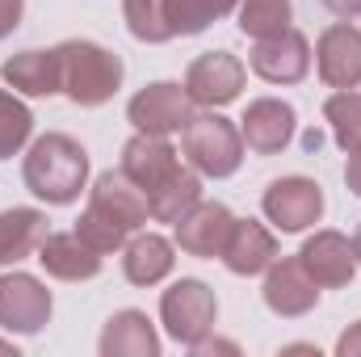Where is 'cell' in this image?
Returning a JSON list of instances; mask_svg holds the SVG:
<instances>
[{
	"label": "cell",
	"mask_w": 361,
	"mask_h": 357,
	"mask_svg": "<svg viewBox=\"0 0 361 357\" xmlns=\"http://www.w3.org/2000/svg\"><path fill=\"white\" fill-rule=\"evenodd\" d=\"M147 219H152L147 193L126 177L122 169H118V173L109 169V173H101V177L92 181L89 206H85V214L76 219V236L105 257V253H122V244H126L135 231H143Z\"/></svg>",
	"instance_id": "obj_1"
},
{
	"label": "cell",
	"mask_w": 361,
	"mask_h": 357,
	"mask_svg": "<svg viewBox=\"0 0 361 357\" xmlns=\"http://www.w3.org/2000/svg\"><path fill=\"white\" fill-rule=\"evenodd\" d=\"M25 189L47 202V206H72L80 198V189L89 185V152L72 139V135H42L30 143L25 164H21Z\"/></svg>",
	"instance_id": "obj_2"
},
{
	"label": "cell",
	"mask_w": 361,
	"mask_h": 357,
	"mask_svg": "<svg viewBox=\"0 0 361 357\" xmlns=\"http://www.w3.org/2000/svg\"><path fill=\"white\" fill-rule=\"evenodd\" d=\"M180 152H185L193 173H202L210 181H223V177H235L240 164H244V135L219 109H202V114H193L185 122Z\"/></svg>",
	"instance_id": "obj_3"
},
{
	"label": "cell",
	"mask_w": 361,
	"mask_h": 357,
	"mask_svg": "<svg viewBox=\"0 0 361 357\" xmlns=\"http://www.w3.org/2000/svg\"><path fill=\"white\" fill-rule=\"evenodd\" d=\"M59 51V72H63V92L76 105H105L114 92L122 89V59L105 51L101 42L89 38H68L55 47Z\"/></svg>",
	"instance_id": "obj_4"
},
{
	"label": "cell",
	"mask_w": 361,
	"mask_h": 357,
	"mask_svg": "<svg viewBox=\"0 0 361 357\" xmlns=\"http://www.w3.org/2000/svg\"><path fill=\"white\" fill-rule=\"evenodd\" d=\"M214 320H219V298L202 277H180L160 294V324L185 349H193L202 337H210Z\"/></svg>",
	"instance_id": "obj_5"
},
{
	"label": "cell",
	"mask_w": 361,
	"mask_h": 357,
	"mask_svg": "<svg viewBox=\"0 0 361 357\" xmlns=\"http://www.w3.org/2000/svg\"><path fill=\"white\" fill-rule=\"evenodd\" d=\"M261 210L281 236H298L324 219V189L311 177H277L261 198Z\"/></svg>",
	"instance_id": "obj_6"
},
{
	"label": "cell",
	"mask_w": 361,
	"mask_h": 357,
	"mask_svg": "<svg viewBox=\"0 0 361 357\" xmlns=\"http://www.w3.org/2000/svg\"><path fill=\"white\" fill-rule=\"evenodd\" d=\"M126 118H130V126L139 135L169 139V135L185 131V122L193 118V101H189L185 85H177V80H156V85H147V89H139L130 97Z\"/></svg>",
	"instance_id": "obj_7"
},
{
	"label": "cell",
	"mask_w": 361,
	"mask_h": 357,
	"mask_svg": "<svg viewBox=\"0 0 361 357\" xmlns=\"http://www.w3.org/2000/svg\"><path fill=\"white\" fill-rule=\"evenodd\" d=\"M244 80H248V68L231 51H202L185 72V92L202 109H223L244 92Z\"/></svg>",
	"instance_id": "obj_8"
},
{
	"label": "cell",
	"mask_w": 361,
	"mask_h": 357,
	"mask_svg": "<svg viewBox=\"0 0 361 357\" xmlns=\"http://www.w3.org/2000/svg\"><path fill=\"white\" fill-rule=\"evenodd\" d=\"M51 290L34 273H4L0 277V328L17 337H34L51 324Z\"/></svg>",
	"instance_id": "obj_9"
},
{
	"label": "cell",
	"mask_w": 361,
	"mask_h": 357,
	"mask_svg": "<svg viewBox=\"0 0 361 357\" xmlns=\"http://www.w3.org/2000/svg\"><path fill=\"white\" fill-rule=\"evenodd\" d=\"M265 307L281 320H302L307 311H315L319 303V282L302 269L298 257H277L269 269H265Z\"/></svg>",
	"instance_id": "obj_10"
},
{
	"label": "cell",
	"mask_w": 361,
	"mask_h": 357,
	"mask_svg": "<svg viewBox=\"0 0 361 357\" xmlns=\"http://www.w3.org/2000/svg\"><path fill=\"white\" fill-rule=\"evenodd\" d=\"M294 131H298V114H294V105L281 101V97H257V101H248V109H244V118H240L244 147L257 152V156H277V152H286L290 139H294Z\"/></svg>",
	"instance_id": "obj_11"
},
{
	"label": "cell",
	"mask_w": 361,
	"mask_h": 357,
	"mask_svg": "<svg viewBox=\"0 0 361 357\" xmlns=\"http://www.w3.org/2000/svg\"><path fill=\"white\" fill-rule=\"evenodd\" d=\"M248 68L265 80V85H298L311 72V42L307 34H298L294 25L277 38H261L248 55Z\"/></svg>",
	"instance_id": "obj_12"
},
{
	"label": "cell",
	"mask_w": 361,
	"mask_h": 357,
	"mask_svg": "<svg viewBox=\"0 0 361 357\" xmlns=\"http://www.w3.org/2000/svg\"><path fill=\"white\" fill-rule=\"evenodd\" d=\"M315 68L328 89H357L361 85V30L353 21H336L319 34Z\"/></svg>",
	"instance_id": "obj_13"
},
{
	"label": "cell",
	"mask_w": 361,
	"mask_h": 357,
	"mask_svg": "<svg viewBox=\"0 0 361 357\" xmlns=\"http://www.w3.org/2000/svg\"><path fill=\"white\" fill-rule=\"evenodd\" d=\"M298 261H302V269L319 282V290L349 286V282H353V273H357L353 240H349V236H341V231H332V227H324V231L307 236V240H302V248H298Z\"/></svg>",
	"instance_id": "obj_14"
},
{
	"label": "cell",
	"mask_w": 361,
	"mask_h": 357,
	"mask_svg": "<svg viewBox=\"0 0 361 357\" xmlns=\"http://www.w3.org/2000/svg\"><path fill=\"white\" fill-rule=\"evenodd\" d=\"M231 223H235V214L223 202H197L177 223V248L185 257L214 261V257H223V244L231 236Z\"/></svg>",
	"instance_id": "obj_15"
},
{
	"label": "cell",
	"mask_w": 361,
	"mask_h": 357,
	"mask_svg": "<svg viewBox=\"0 0 361 357\" xmlns=\"http://www.w3.org/2000/svg\"><path fill=\"white\" fill-rule=\"evenodd\" d=\"M118 169L135 181L143 193H152V189H160V185L180 169V156L169 139H160V135H139V131H135V139L122 143V164H118Z\"/></svg>",
	"instance_id": "obj_16"
},
{
	"label": "cell",
	"mask_w": 361,
	"mask_h": 357,
	"mask_svg": "<svg viewBox=\"0 0 361 357\" xmlns=\"http://www.w3.org/2000/svg\"><path fill=\"white\" fill-rule=\"evenodd\" d=\"M277 261V236L257 219H235L231 236L223 244V265L235 277H257Z\"/></svg>",
	"instance_id": "obj_17"
},
{
	"label": "cell",
	"mask_w": 361,
	"mask_h": 357,
	"mask_svg": "<svg viewBox=\"0 0 361 357\" xmlns=\"http://www.w3.org/2000/svg\"><path fill=\"white\" fill-rule=\"evenodd\" d=\"M97 353L101 357H160V332L147 320V311L126 307V311L109 315V324H105V332L97 341Z\"/></svg>",
	"instance_id": "obj_18"
},
{
	"label": "cell",
	"mask_w": 361,
	"mask_h": 357,
	"mask_svg": "<svg viewBox=\"0 0 361 357\" xmlns=\"http://www.w3.org/2000/svg\"><path fill=\"white\" fill-rule=\"evenodd\" d=\"M38 265L59 282H89L101 273V253L76 231H47V240L38 244Z\"/></svg>",
	"instance_id": "obj_19"
},
{
	"label": "cell",
	"mask_w": 361,
	"mask_h": 357,
	"mask_svg": "<svg viewBox=\"0 0 361 357\" xmlns=\"http://www.w3.org/2000/svg\"><path fill=\"white\" fill-rule=\"evenodd\" d=\"M177 265V244L156 231H135L122 244V273L130 286H160Z\"/></svg>",
	"instance_id": "obj_20"
},
{
	"label": "cell",
	"mask_w": 361,
	"mask_h": 357,
	"mask_svg": "<svg viewBox=\"0 0 361 357\" xmlns=\"http://www.w3.org/2000/svg\"><path fill=\"white\" fill-rule=\"evenodd\" d=\"M0 76L21 97H55V92H63L59 51H21L0 68Z\"/></svg>",
	"instance_id": "obj_21"
},
{
	"label": "cell",
	"mask_w": 361,
	"mask_h": 357,
	"mask_svg": "<svg viewBox=\"0 0 361 357\" xmlns=\"http://www.w3.org/2000/svg\"><path fill=\"white\" fill-rule=\"evenodd\" d=\"M47 240V214L34 206L0 210V265H21Z\"/></svg>",
	"instance_id": "obj_22"
},
{
	"label": "cell",
	"mask_w": 361,
	"mask_h": 357,
	"mask_svg": "<svg viewBox=\"0 0 361 357\" xmlns=\"http://www.w3.org/2000/svg\"><path fill=\"white\" fill-rule=\"evenodd\" d=\"M197 202H202V173H193V169H185V164H180L160 189L147 193V210H152V219H156V223H173V227H177Z\"/></svg>",
	"instance_id": "obj_23"
},
{
	"label": "cell",
	"mask_w": 361,
	"mask_h": 357,
	"mask_svg": "<svg viewBox=\"0 0 361 357\" xmlns=\"http://www.w3.org/2000/svg\"><path fill=\"white\" fill-rule=\"evenodd\" d=\"M126 30L139 42H173L177 38V0H122Z\"/></svg>",
	"instance_id": "obj_24"
},
{
	"label": "cell",
	"mask_w": 361,
	"mask_h": 357,
	"mask_svg": "<svg viewBox=\"0 0 361 357\" xmlns=\"http://www.w3.org/2000/svg\"><path fill=\"white\" fill-rule=\"evenodd\" d=\"M294 21V4L290 0H240V34L261 42V38H277L286 34Z\"/></svg>",
	"instance_id": "obj_25"
},
{
	"label": "cell",
	"mask_w": 361,
	"mask_h": 357,
	"mask_svg": "<svg viewBox=\"0 0 361 357\" xmlns=\"http://www.w3.org/2000/svg\"><path fill=\"white\" fill-rule=\"evenodd\" d=\"M324 118L332 126V139L341 152H349L353 143H361V92L357 89H341L324 101Z\"/></svg>",
	"instance_id": "obj_26"
},
{
	"label": "cell",
	"mask_w": 361,
	"mask_h": 357,
	"mask_svg": "<svg viewBox=\"0 0 361 357\" xmlns=\"http://www.w3.org/2000/svg\"><path fill=\"white\" fill-rule=\"evenodd\" d=\"M34 135V114L21 97L0 89V160H13Z\"/></svg>",
	"instance_id": "obj_27"
},
{
	"label": "cell",
	"mask_w": 361,
	"mask_h": 357,
	"mask_svg": "<svg viewBox=\"0 0 361 357\" xmlns=\"http://www.w3.org/2000/svg\"><path fill=\"white\" fill-rule=\"evenodd\" d=\"M235 8H240V0H177V34L180 38L202 34L206 25L223 21Z\"/></svg>",
	"instance_id": "obj_28"
},
{
	"label": "cell",
	"mask_w": 361,
	"mask_h": 357,
	"mask_svg": "<svg viewBox=\"0 0 361 357\" xmlns=\"http://www.w3.org/2000/svg\"><path fill=\"white\" fill-rule=\"evenodd\" d=\"M21 8H25V0H0V38H8L21 25Z\"/></svg>",
	"instance_id": "obj_29"
},
{
	"label": "cell",
	"mask_w": 361,
	"mask_h": 357,
	"mask_svg": "<svg viewBox=\"0 0 361 357\" xmlns=\"http://www.w3.org/2000/svg\"><path fill=\"white\" fill-rule=\"evenodd\" d=\"M345 185H349L353 198H361V143L349 147V160H345Z\"/></svg>",
	"instance_id": "obj_30"
},
{
	"label": "cell",
	"mask_w": 361,
	"mask_h": 357,
	"mask_svg": "<svg viewBox=\"0 0 361 357\" xmlns=\"http://www.w3.org/2000/svg\"><path fill=\"white\" fill-rule=\"evenodd\" d=\"M336 357H361V320L341 332V341H336Z\"/></svg>",
	"instance_id": "obj_31"
},
{
	"label": "cell",
	"mask_w": 361,
	"mask_h": 357,
	"mask_svg": "<svg viewBox=\"0 0 361 357\" xmlns=\"http://www.w3.org/2000/svg\"><path fill=\"white\" fill-rule=\"evenodd\" d=\"M189 353H193V357H206V353H231V357H235V353H240V345H235V341H210V337H202Z\"/></svg>",
	"instance_id": "obj_32"
},
{
	"label": "cell",
	"mask_w": 361,
	"mask_h": 357,
	"mask_svg": "<svg viewBox=\"0 0 361 357\" xmlns=\"http://www.w3.org/2000/svg\"><path fill=\"white\" fill-rule=\"evenodd\" d=\"M332 17H341V21H353V17H361V0H319Z\"/></svg>",
	"instance_id": "obj_33"
},
{
	"label": "cell",
	"mask_w": 361,
	"mask_h": 357,
	"mask_svg": "<svg viewBox=\"0 0 361 357\" xmlns=\"http://www.w3.org/2000/svg\"><path fill=\"white\" fill-rule=\"evenodd\" d=\"M302 143H307V152H319V143H324V135H319V131H307V139H302Z\"/></svg>",
	"instance_id": "obj_34"
},
{
	"label": "cell",
	"mask_w": 361,
	"mask_h": 357,
	"mask_svg": "<svg viewBox=\"0 0 361 357\" xmlns=\"http://www.w3.org/2000/svg\"><path fill=\"white\" fill-rule=\"evenodd\" d=\"M281 353H315V357H319V349H315V345H286Z\"/></svg>",
	"instance_id": "obj_35"
},
{
	"label": "cell",
	"mask_w": 361,
	"mask_h": 357,
	"mask_svg": "<svg viewBox=\"0 0 361 357\" xmlns=\"http://www.w3.org/2000/svg\"><path fill=\"white\" fill-rule=\"evenodd\" d=\"M0 353H4V357H17V345H13V341H0Z\"/></svg>",
	"instance_id": "obj_36"
},
{
	"label": "cell",
	"mask_w": 361,
	"mask_h": 357,
	"mask_svg": "<svg viewBox=\"0 0 361 357\" xmlns=\"http://www.w3.org/2000/svg\"><path fill=\"white\" fill-rule=\"evenodd\" d=\"M353 257H357V265H361V227L353 231Z\"/></svg>",
	"instance_id": "obj_37"
}]
</instances>
